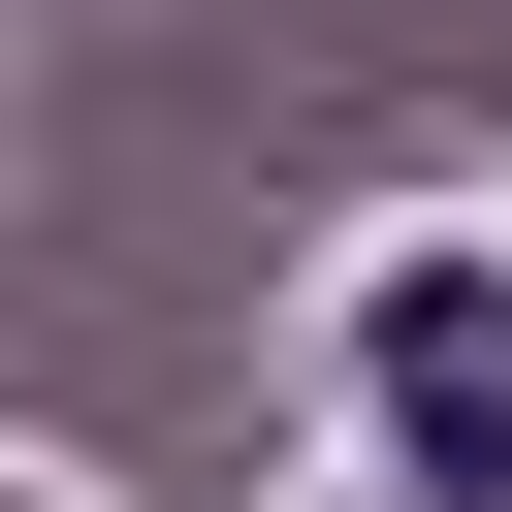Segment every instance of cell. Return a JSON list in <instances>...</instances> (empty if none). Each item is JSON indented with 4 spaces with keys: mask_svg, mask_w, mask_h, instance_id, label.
<instances>
[{
    "mask_svg": "<svg viewBox=\"0 0 512 512\" xmlns=\"http://www.w3.org/2000/svg\"><path fill=\"white\" fill-rule=\"evenodd\" d=\"M384 448H416V480H512V288H480V256L384 288Z\"/></svg>",
    "mask_w": 512,
    "mask_h": 512,
    "instance_id": "cell-1",
    "label": "cell"
}]
</instances>
